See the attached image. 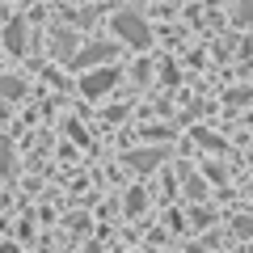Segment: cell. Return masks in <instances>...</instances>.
<instances>
[{
	"instance_id": "cell-1",
	"label": "cell",
	"mask_w": 253,
	"mask_h": 253,
	"mask_svg": "<svg viewBox=\"0 0 253 253\" xmlns=\"http://www.w3.org/2000/svg\"><path fill=\"white\" fill-rule=\"evenodd\" d=\"M114 34L123 38V42L139 46V51H144V46H148V26H144V17H139V13H131V9L114 13Z\"/></svg>"
},
{
	"instance_id": "cell-9",
	"label": "cell",
	"mask_w": 253,
	"mask_h": 253,
	"mask_svg": "<svg viewBox=\"0 0 253 253\" xmlns=\"http://www.w3.org/2000/svg\"><path fill=\"white\" fill-rule=\"evenodd\" d=\"M126 211H131V215H139V211H144V194H139V190H131V194H126Z\"/></svg>"
},
{
	"instance_id": "cell-10",
	"label": "cell",
	"mask_w": 253,
	"mask_h": 253,
	"mask_svg": "<svg viewBox=\"0 0 253 253\" xmlns=\"http://www.w3.org/2000/svg\"><path fill=\"white\" fill-rule=\"evenodd\" d=\"M0 93H4V97H17V93H21V84L13 81V76H4V81H0Z\"/></svg>"
},
{
	"instance_id": "cell-2",
	"label": "cell",
	"mask_w": 253,
	"mask_h": 253,
	"mask_svg": "<svg viewBox=\"0 0 253 253\" xmlns=\"http://www.w3.org/2000/svg\"><path fill=\"white\" fill-rule=\"evenodd\" d=\"M114 84H118V72H114V68H106V72H89V68H84L81 93H84V97H106Z\"/></svg>"
},
{
	"instance_id": "cell-6",
	"label": "cell",
	"mask_w": 253,
	"mask_h": 253,
	"mask_svg": "<svg viewBox=\"0 0 253 253\" xmlns=\"http://www.w3.org/2000/svg\"><path fill=\"white\" fill-rule=\"evenodd\" d=\"M13 173V144L0 135V177H9Z\"/></svg>"
},
{
	"instance_id": "cell-5",
	"label": "cell",
	"mask_w": 253,
	"mask_h": 253,
	"mask_svg": "<svg viewBox=\"0 0 253 253\" xmlns=\"http://www.w3.org/2000/svg\"><path fill=\"white\" fill-rule=\"evenodd\" d=\"M4 42H9L13 55H21V46H26V26H21V17L9 21V34H4Z\"/></svg>"
},
{
	"instance_id": "cell-4",
	"label": "cell",
	"mask_w": 253,
	"mask_h": 253,
	"mask_svg": "<svg viewBox=\"0 0 253 253\" xmlns=\"http://www.w3.org/2000/svg\"><path fill=\"white\" fill-rule=\"evenodd\" d=\"M161 161H165V152H156V148H139V152H131V156H126V165H131L135 173H152Z\"/></svg>"
},
{
	"instance_id": "cell-8",
	"label": "cell",
	"mask_w": 253,
	"mask_h": 253,
	"mask_svg": "<svg viewBox=\"0 0 253 253\" xmlns=\"http://www.w3.org/2000/svg\"><path fill=\"white\" fill-rule=\"evenodd\" d=\"M236 21H241V26L253 21V0H236Z\"/></svg>"
},
{
	"instance_id": "cell-3",
	"label": "cell",
	"mask_w": 253,
	"mask_h": 253,
	"mask_svg": "<svg viewBox=\"0 0 253 253\" xmlns=\"http://www.w3.org/2000/svg\"><path fill=\"white\" fill-rule=\"evenodd\" d=\"M114 59V42H89L81 55H72V68H97V63H110Z\"/></svg>"
},
{
	"instance_id": "cell-7",
	"label": "cell",
	"mask_w": 253,
	"mask_h": 253,
	"mask_svg": "<svg viewBox=\"0 0 253 253\" xmlns=\"http://www.w3.org/2000/svg\"><path fill=\"white\" fill-rule=\"evenodd\" d=\"M51 46H55V55H63V59H72V34H68V30H59V34L51 38Z\"/></svg>"
},
{
	"instance_id": "cell-11",
	"label": "cell",
	"mask_w": 253,
	"mask_h": 253,
	"mask_svg": "<svg viewBox=\"0 0 253 253\" xmlns=\"http://www.w3.org/2000/svg\"><path fill=\"white\" fill-rule=\"evenodd\" d=\"M236 232H241V236H253V219H236Z\"/></svg>"
}]
</instances>
